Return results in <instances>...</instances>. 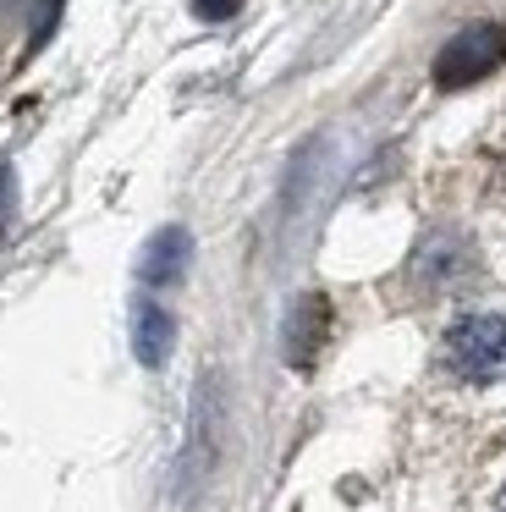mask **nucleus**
<instances>
[{
  "instance_id": "obj_7",
  "label": "nucleus",
  "mask_w": 506,
  "mask_h": 512,
  "mask_svg": "<svg viewBox=\"0 0 506 512\" xmlns=\"http://www.w3.org/2000/svg\"><path fill=\"white\" fill-rule=\"evenodd\" d=\"M242 0H193V17H204V23H226V17H237Z\"/></svg>"
},
{
  "instance_id": "obj_1",
  "label": "nucleus",
  "mask_w": 506,
  "mask_h": 512,
  "mask_svg": "<svg viewBox=\"0 0 506 512\" xmlns=\"http://www.w3.org/2000/svg\"><path fill=\"white\" fill-rule=\"evenodd\" d=\"M440 364L468 386L506 380V314H462L440 336Z\"/></svg>"
},
{
  "instance_id": "obj_5",
  "label": "nucleus",
  "mask_w": 506,
  "mask_h": 512,
  "mask_svg": "<svg viewBox=\"0 0 506 512\" xmlns=\"http://www.w3.org/2000/svg\"><path fill=\"white\" fill-rule=\"evenodd\" d=\"M187 259H193V237L182 226H160L138 259V281L143 287H171V281H182Z\"/></svg>"
},
{
  "instance_id": "obj_9",
  "label": "nucleus",
  "mask_w": 506,
  "mask_h": 512,
  "mask_svg": "<svg viewBox=\"0 0 506 512\" xmlns=\"http://www.w3.org/2000/svg\"><path fill=\"white\" fill-rule=\"evenodd\" d=\"M55 12H61V0H44L39 23H33V45H44V39H50V28H55Z\"/></svg>"
},
{
  "instance_id": "obj_4",
  "label": "nucleus",
  "mask_w": 506,
  "mask_h": 512,
  "mask_svg": "<svg viewBox=\"0 0 506 512\" xmlns=\"http://www.w3.org/2000/svg\"><path fill=\"white\" fill-rule=\"evenodd\" d=\"M325 336H330V303L319 298V292L297 298L292 314H286V336H281L286 364H292V369H308V364L319 358V347H325Z\"/></svg>"
},
{
  "instance_id": "obj_2",
  "label": "nucleus",
  "mask_w": 506,
  "mask_h": 512,
  "mask_svg": "<svg viewBox=\"0 0 506 512\" xmlns=\"http://www.w3.org/2000/svg\"><path fill=\"white\" fill-rule=\"evenodd\" d=\"M506 61V28L501 23H473L457 39H446V50L435 56V83L440 89H468V83L490 78Z\"/></svg>"
},
{
  "instance_id": "obj_10",
  "label": "nucleus",
  "mask_w": 506,
  "mask_h": 512,
  "mask_svg": "<svg viewBox=\"0 0 506 512\" xmlns=\"http://www.w3.org/2000/svg\"><path fill=\"white\" fill-rule=\"evenodd\" d=\"M495 512H506V490H501V501H495Z\"/></svg>"
},
{
  "instance_id": "obj_6",
  "label": "nucleus",
  "mask_w": 506,
  "mask_h": 512,
  "mask_svg": "<svg viewBox=\"0 0 506 512\" xmlns=\"http://www.w3.org/2000/svg\"><path fill=\"white\" fill-rule=\"evenodd\" d=\"M176 347V320L165 303L154 298H138V309H132V353H138L143 369H160L165 358H171Z\"/></svg>"
},
{
  "instance_id": "obj_3",
  "label": "nucleus",
  "mask_w": 506,
  "mask_h": 512,
  "mask_svg": "<svg viewBox=\"0 0 506 512\" xmlns=\"http://www.w3.org/2000/svg\"><path fill=\"white\" fill-rule=\"evenodd\" d=\"M215 446H220V402H215V380L198 386V402H193V424H187V457H182V485L198 490L215 463Z\"/></svg>"
},
{
  "instance_id": "obj_8",
  "label": "nucleus",
  "mask_w": 506,
  "mask_h": 512,
  "mask_svg": "<svg viewBox=\"0 0 506 512\" xmlns=\"http://www.w3.org/2000/svg\"><path fill=\"white\" fill-rule=\"evenodd\" d=\"M11 210H17V182H11V171L0 166V232H6Z\"/></svg>"
}]
</instances>
